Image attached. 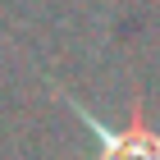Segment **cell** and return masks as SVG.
Segmentation results:
<instances>
[{"label": "cell", "mask_w": 160, "mask_h": 160, "mask_svg": "<svg viewBox=\"0 0 160 160\" xmlns=\"http://www.w3.org/2000/svg\"><path fill=\"white\" fill-rule=\"evenodd\" d=\"M73 114H78V119H82L96 137H101V156H105V160H160V133H156V128H147L142 119L114 137L110 128H105L101 119H92L82 105H73Z\"/></svg>", "instance_id": "cell-1"}]
</instances>
